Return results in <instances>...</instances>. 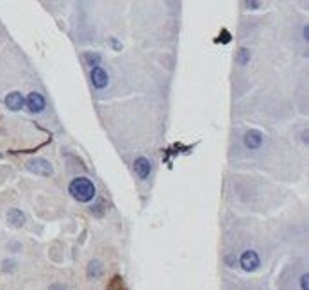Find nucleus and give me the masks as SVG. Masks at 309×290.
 <instances>
[{
	"label": "nucleus",
	"mask_w": 309,
	"mask_h": 290,
	"mask_svg": "<svg viewBox=\"0 0 309 290\" xmlns=\"http://www.w3.org/2000/svg\"><path fill=\"white\" fill-rule=\"evenodd\" d=\"M70 196L79 203H90L97 196V188H95L93 181L90 177H75L68 186Z\"/></svg>",
	"instance_id": "nucleus-1"
},
{
	"label": "nucleus",
	"mask_w": 309,
	"mask_h": 290,
	"mask_svg": "<svg viewBox=\"0 0 309 290\" xmlns=\"http://www.w3.org/2000/svg\"><path fill=\"white\" fill-rule=\"evenodd\" d=\"M27 170L32 174H38V176H52L54 174V167H52L50 161L43 160V158H32L27 161Z\"/></svg>",
	"instance_id": "nucleus-2"
},
{
	"label": "nucleus",
	"mask_w": 309,
	"mask_h": 290,
	"mask_svg": "<svg viewBox=\"0 0 309 290\" xmlns=\"http://www.w3.org/2000/svg\"><path fill=\"white\" fill-rule=\"evenodd\" d=\"M239 265H241L243 271L251 272V271H256L261 265V260H259V255L256 251H245L239 256Z\"/></svg>",
	"instance_id": "nucleus-3"
},
{
	"label": "nucleus",
	"mask_w": 309,
	"mask_h": 290,
	"mask_svg": "<svg viewBox=\"0 0 309 290\" xmlns=\"http://www.w3.org/2000/svg\"><path fill=\"white\" fill-rule=\"evenodd\" d=\"M25 104H27L29 111H32V113H41L45 110V106H47V101H45V97L39 91H31L27 95V99H25Z\"/></svg>",
	"instance_id": "nucleus-4"
},
{
	"label": "nucleus",
	"mask_w": 309,
	"mask_h": 290,
	"mask_svg": "<svg viewBox=\"0 0 309 290\" xmlns=\"http://www.w3.org/2000/svg\"><path fill=\"white\" fill-rule=\"evenodd\" d=\"M263 141H265V134L261 133V131L258 129H251V131H246L245 136H243V143H245L246 149H259L263 145Z\"/></svg>",
	"instance_id": "nucleus-5"
},
{
	"label": "nucleus",
	"mask_w": 309,
	"mask_h": 290,
	"mask_svg": "<svg viewBox=\"0 0 309 290\" xmlns=\"http://www.w3.org/2000/svg\"><path fill=\"white\" fill-rule=\"evenodd\" d=\"M109 82V75L106 74V70L102 67H95L91 68V84H93L97 90H104Z\"/></svg>",
	"instance_id": "nucleus-6"
},
{
	"label": "nucleus",
	"mask_w": 309,
	"mask_h": 290,
	"mask_svg": "<svg viewBox=\"0 0 309 290\" xmlns=\"http://www.w3.org/2000/svg\"><path fill=\"white\" fill-rule=\"evenodd\" d=\"M150 170H152V163L147 158L143 156L136 158V161H134V172H136V176L140 179H147L150 176Z\"/></svg>",
	"instance_id": "nucleus-7"
},
{
	"label": "nucleus",
	"mask_w": 309,
	"mask_h": 290,
	"mask_svg": "<svg viewBox=\"0 0 309 290\" xmlns=\"http://www.w3.org/2000/svg\"><path fill=\"white\" fill-rule=\"evenodd\" d=\"M6 106L11 111H20L25 106L24 95L20 93V91H11V93H8V97H6Z\"/></svg>",
	"instance_id": "nucleus-8"
},
{
	"label": "nucleus",
	"mask_w": 309,
	"mask_h": 290,
	"mask_svg": "<svg viewBox=\"0 0 309 290\" xmlns=\"http://www.w3.org/2000/svg\"><path fill=\"white\" fill-rule=\"evenodd\" d=\"M6 219H8V222L11 224V226H15V227H22L25 224L24 212H22V210H18V208H11V210H9L8 215H6Z\"/></svg>",
	"instance_id": "nucleus-9"
},
{
	"label": "nucleus",
	"mask_w": 309,
	"mask_h": 290,
	"mask_svg": "<svg viewBox=\"0 0 309 290\" xmlns=\"http://www.w3.org/2000/svg\"><path fill=\"white\" fill-rule=\"evenodd\" d=\"M88 276L90 278H100L102 276V263L98 260H91L88 267Z\"/></svg>",
	"instance_id": "nucleus-10"
},
{
	"label": "nucleus",
	"mask_w": 309,
	"mask_h": 290,
	"mask_svg": "<svg viewBox=\"0 0 309 290\" xmlns=\"http://www.w3.org/2000/svg\"><path fill=\"white\" fill-rule=\"evenodd\" d=\"M84 59H86V63L90 65L91 68L98 67V63H100V56H98V54H91V52H88V54L84 56Z\"/></svg>",
	"instance_id": "nucleus-11"
},
{
	"label": "nucleus",
	"mask_w": 309,
	"mask_h": 290,
	"mask_svg": "<svg viewBox=\"0 0 309 290\" xmlns=\"http://www.w3.org/2000/svg\"><path fill=\"white\" fill-rule=\"evenodd\" d=\"M249 59H251V51H249V49H241L238 58H236V61H238L239 65H246L249 63Z\"/></svg>",
	"instance_id": "nucleus-12"
},
{
	"label": "nucleus",
	"mask_w": 309,
	"mask_h": 290,
	"mask_svg": "<svg viewBox=\"0 0 309 290\" xmlns=\"http://www.w3.org/2000/svg\"><path fill=\"white\" fill-rule=\"evenodd\" d=\"M300 286H302V290H309V274L300 276Z\"/></svg>",
	"instance_id": "nucleus-13"
},
{
	"label": "nucleus",
	"mask_w": 309,
	"mask_h": 290,
	"mask_svg": "<svg viewBox=\"0 0 309 290\" xmlns=\"http://www.w3.org/2000/svg\"><path fill=\"white\" fill-rule=\"evenodd\" d=\"M48 290H67V286L61 285V283H54V285H50V288Z\"/></svg>",
	"instance_id": "nucleus-14"
},
{
	"label": "nucleus",
	"mask_w": 309,
	"mask_h": 290,
	"mask_svg": "<svg viewBox=\"0 0 309 290\" xmlns=\"http://www.w3.org/2000/svg\"><path fill=\"white\" fill-rule=\"evenodd\" d=\"M261 2H246V8H259Z\"/></svg>",
	"instance_id": "nucleus-15"
},
{
	"label": "nucleus",
	"mask_w": 309,
	"mask_h": 290,
	"mask_svg": "<svg viewBox=\"0 0 309 290\" xmlns=\"http://www.w3.org/2000/svg\"><path fill=\"white\" fill-rule=\"evenodd\" d=\"M307 38H309V27L304 25V39H307Z\"/></svg>",
	"instance_id": "nucleus-16"
},
{
	"label": "nucleus",
	"mask_w": 309,
	"mask_h": 290,
	"mask_svg": "<svg viewBox=\"0 0 309 290\" xmlns=\"http://www.w3.org/2000/svg\"><path fill=\"white\" fill-rule=\"evenodd\" d=\"M0 158H2V154H0Z\"/></svg>",
	"instance_id": "nucleus-17"
}]
</instances>
